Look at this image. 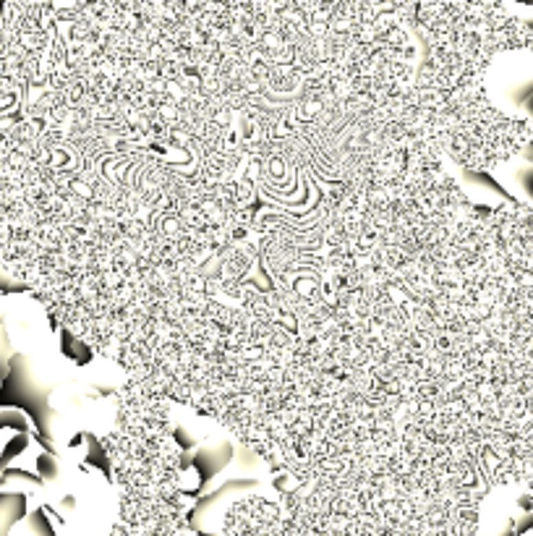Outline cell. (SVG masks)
Returning a JSON list of instances; mask_svg holds the SVG:
<instances>
[{"instance_id":"7a4b0ae2","label":"cell","mask_w":533,"mask_h":536,"mask_svg":"<svg viewBox=\"0 0 533 536\" xmlns=\"http://www.w3.org/2000/svg\"><path fill=\"white\" fill-rule=\"evenodd\" d=\"M222 536H293L277 502L270 500H243L222 523Z\"/></svg>"},{"instance_id":"6da1fadb","label":"cell","mask_w":533,"mask_h":536,"mask_svg":"<svg viewBox=\"0 0 533 536\" xmlns=\"http://www.w3.org/2000/svg\"><path fill=\"white\" fill-rule=\"evenodd\" d=\"M165 408L123 405V429L113 453L120 484V518L110 536H191L186 528L175 447L165 431Z\"/></svg>"}]
</instances>
